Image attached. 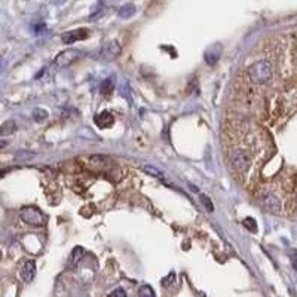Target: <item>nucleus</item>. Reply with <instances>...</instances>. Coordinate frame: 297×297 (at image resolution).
Here are the masks:
<instances>
[{"instance_id": "obj_4", "label": "nucleus", "mask_w": 297, "mask_h": 297, "mask_svg": "<svg viewBox=\"0 0 297 297\" xmlns=\"http://www.w3.org/2000/svg\"><path fill=\"white\" fill-rule=\"evenodd\" d=\"M81 57H82V52H81V51H78V49H67V51L61 52V54L55 58L54 65H55L57 68H64V67L73 64L74 61H78Z\"/></svg>"}, {"instance_id": "obj_21", "label": "nucleus", "mask_w": 297, "mask_h": 297, "mask_svg": "<svg viewBox=\"0 0 297 297\" xmlns=\"http://www.w3.org/2000/svg\"><path fill=\"white\" fill-rule=\"evenodd\" d=\"M109 297H126V291L123 288H116L109 294Z\"/></svg>"}, {"instance_id": "obj_10", "label": "nucleus", "mask_w": 297, "mask_h": 297, "mask_svg": "<svg viewBox=\"0 0 297 297\" xmlns=\"http://www.w3.org/2000/svg\"><path fill=\"white\" fill-rule=\"evenodd\" d=\"M110 164V159L104 155H92L89 158V165L95 168H106Z\"/></svg>"}, {"instance_id": "obj_17", "label": "nucleus", "mask_w": 297, "mask_h": 297, "mask_svg": "<svg viewBox=\"0 0 297 297\" xmlns=\"http://www.w3.org/2000/svg\"><path fill=\"white\" fill-rule=\"evenodd\" d=\"M112 91H113V82H112L110 79L104 81V82L100 85V92H101L103 95H109Z\"/></svg>"}, {"instance_id": "obj_11", "label": "nucleus", "mask_w": 297, "mask_h": 297, "mask_svg": "<svg viewBox=\"0 0 297 297\" xmlns=\"http://www.w3.org/2000/svg\"><path fill=\"white\" fill-rule=\"evenodd\" d=\"M15 129H17L15 120L9 119V120H6L5 123L0 125V135H11Z\"/></svg>"}, {"instance_id": "obj_23", "label": "nucleus", "mask_w": 297, "mask_h": 297, "mask_svg": "<svg viewBox=\"0 0 297 297\" xmlns=\"http://www.w3.org/2000/svg\"><path fill=\"white\" fill-rule=\"evenodd\" d=\"M290 257H291V263H293V267L297 270V250H293L290 253Z\"/></svg>"}, {"instance_id": "obj_1", "label": "nucleus", "mask_w": 297, "mask_h": 297, "mask_svg": "<svg viewBox=\"0 0 297 297\" xmlns=\"http://www.w3.org/2000/svg\"><path fill=\"white\" fill-rule=\"evenodd\" d=\"M273 74V68H272V64L266 59H262L256 64H253L250 68H248V76L251 79L253 84H257V85H262V84H266L270 81Z\"/></svg>"}, {"instance_id": "obj_13", "label": "nucleus", "mask_w": 297, "mask_h": 297, "mask_svg": "<svg viewBox=\"0 0 297 297\" xmlns=\"http://www.w3.org/2000/svg\"><path fill=\"white\" fill-rule=\"evenodd\" d=\"M135 14V6L134 5H131V3H128V5H123L122 8H120V11H119V17L120 18H131L132 15Z\"/></svg>"}, {"instance_id": "obj_22", "label": "nucleus", "mask_w": 297, "mask_h": 297, "mask_svg": "<svg viewBox=\"0 0 297 297\" xmlns=\"http://www.w3.org/2000/svg\"><path fill=\"white\" fill-rule=\"evenodd\" d=\"M174 279H176V275H174V273H170L167 278L162 279V285H164V287H170V285L174 282Z\"/></svg>"}, {"instance_id": "obj_14", "label": "nucleus", "mask_w": 297, "mask_h": 297, "mask_svg": "<svg viewBox=\"0 0 297 297\" xmlns=\"http://www.w3.org/2000/svg\"><path fill=\"white\" fill-rule=\"evenodd\" d=\"M242 225H244L250 232H253V234L257 232V221H256L253 217H247V218H244V220H242Z\"/></svg>"}, {"instance_id": "obj_18", "label": "nucleus", "mask_w": 297, "mask_h": 297, "mask_svg": "<svg viewBox=\"0 0 297 297\" xmlns=\"http://www.w3.org/2000/svg\"><path fill=\"white\" fill-rule=\"evenodd\" d=\"M33 158H34V153L30 152V150H21V152H18V153L15 155V159H17V161H30V159H33Z\"/></svg>"}, {"instance_id": "obj_2", "label": "nucleus", "mask_w": 297, "mask_h": 297, "mask_svg": "<svg viewBox=\"0 0 297 297\" xmlns=\"http://www.w3.org/2000/svg\"><path fill=\"white\" fill-rule=\"evenodd\" d=\"M21 218L27 223L30 226H34V228H39V226H43L45 223V215L43 212L36 208V207H26L21 209Z\"/></svg>"}, {"instance_id": "obj_15", "label": "nucleus", "mask_w": 297, "mask_h": 297, "mask_svg": "<svg viewBox=\"0 0 297 297\" xmlns=\"http://www.w3.org/2000/svg\"><path fill=\"white\" fill-rule=\"evenodd\" d=\"M138 296L140 297H156L155 296V291L150 285H141L140 290H138Z\"/></svg>"}, {"instance_id": "obj_3", "label": "nucleus", "mask_w": 297, "mask_h": 297, "mask_svg": "<svg viewBox=\"0 0 297 297\" xmlns=\"http://www.w3.org/2000/svg\"><path fill=\"white\" fill-rule=\"evenodd\" d=\"M232 164L237 170H239L241 173L247 171L251 165V155L245 150V148H237V150L232 152L231 155Z\"/></svg>"}, {"instance_id": "obj_9", "label": "nucleus", "mask_w": 297, "mask_h": 297, "mask_svg": "<svg viewBox=\"0 0 297 297\" xmlns=\"http://www.w3.org/2000/svg\"><path fill=\"white\" fill-rule=\"evenodd\" d=\"M95 123L100 126V128H109V126H112L113 125V116L107 112V110H104V112H101L100 115H97L95 116Z\"/></svg>"}, {"instance_id": "obj_16", "label": "nucleus", "mask_w": 297, "mask_h": 297, "mask_svg": "<svg viewBox=\"0 0 297 297\" xmlns=\"http://www.w3.org/2000/svg\"><path fill=\"white\" fill-rule=\"evenodd\" d=\"M143 171L146 173V174H148V176H153V177H161V178H164V174L156 168V167H152V165H144L143 167Z\"/></svg>"}, {"instance_id": "obj_5", "label": "nucleus", "mask_w": 297, "mask_h": 297, "mask_svg": "<svg viewBox=\"0 0 297 297\" xmlns=\"http://www.w3.org/2000/svg\"><path fill=\"white\" fill-rule=\"evenodd\" d=\"M120 49L122 48H120V45L116 40H110V42H107V43L103 45V48L100 51V58L104 59V61H112V59H115V58L119 57Z\"/></svg>"}, {"instance_id": "obj_12", "label": "nucleus", "mask_w": 297, "mask_h": 297, "mask_svg": "<svg viewBox=\"0 0 297 297\" xmlns=\"http://www.w3.org/2000/svg\"><path fill=\"white\" fill-rule=\"evenodd\" d=\"M84 256H85V250L82 247H76L71 251V265L73 266L79 265V262L84 259Z\"/></svg>"}, {"instance_id": "obj_6", "label": "nucleus", "mask_w": 297, "mask_h": 297, "mask_svg": "<svg viewBox=\"0 0 297 297\" xmlns=\"http://www.w3.org/2000/svg\"><path fill=\"white\" fill-rule=\"evenodd\" d=\"M89 34V31L87 29H76V30H71V31H67L61 36V40L62 43L65 45H71L74 42H79V40H84L87 39Z\"/></svg>"}, {"instance_id": "obj_7", "label": "nucleus", "mask_w": 297, "mask_h": 297, "mask_svg": "<svg viewBox=\"0 0 297 297\" xmlns=\"http://www.w3.org/2000/svg\"><path fill=\"white\" fill-rule=\"evenodd\" d=\"M263 207H265V209L269 211L270 214H281V211H282V207H281L279 199H278L275 195H272V193H269V195H266V196L263 198Z\"/></svg>"}, {"instance_id": "obj_8", "label": "nucleus", "mask_w": 297, "mask_h": 297, "mask_svg": "<svg viewBox=\"0 0 297 297\" xmlns=\"http://www.w3.org/2000/svg\"><path fill=\"white\" fill-rule=\"evenodd\" d=\"M36 276V263L33 260H29L24 263L21 269V279L24 282H31Z\"/></svg>"}, {"instance_id": "obj_19", "label": "nucleus", "mask_w": 297, "mask_h": 297, "mask_svg": "<svg viewBox=\"0 0 297 297\" xmlns=\"http://www.w3.org/2000/svg\"><path fill=\"white\" fill-rule=\"evenodd\" d=\"M33 118H34V120H45L46 118H48V113H46V110H43V109H36L34 110V113H33Z\"/></svg>"}, {"instance_id": "obj_20", "label": "nucleus", "mask_w": 297, "mask_h": 297, "mask_svg": "<svg viewBox=\"0 0 297 297\" xmlns=\"http://www.w3.org/2000/svg\"><path fill=\"white\" fill-rule=\"evenodd\" d=\"M201 201H202V204H204V207L209 211V212H212L214 211V205H212V202H211V199L207 196V195H201Z\"/></svg>"}]
</instances>
